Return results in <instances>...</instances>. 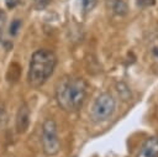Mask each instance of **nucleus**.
Returning <instances> with one entry per match:
<instances>
[{
    "instance_id": "1",
    "label": "nucleus",
    "mask_w": 158,
    "mask_h": 157,
    "mask_svg": "<svg viewBox=\"0 0 158 157\" xmlns=\"http://www.w3.org/2000/svg\"><path fill=\"white\" fill-rule=\"evenodd\" d=\"M86 82L80 77H62L56 85V100L60 109L68 112L78 111L86 98Z\"/></svg>"
},
{
    "instance_id": "2",
    "label": "nucleus",
    "mask_w": 158,
    "mask_h": 157,
    "mask_svg": "<svg viewBox=\"0 0 158 157\" xmlns=\"http://www.w3.org/2000/svg\"><path fill=\"white\" fill-rule=\"evenodd\" d=\"M57 64V56L51 49H37L33 52L28 67V84L33 88H40L53 74Z\"/></svg>"
},
{
    "instance_id": "3",
    "label": "nucleus",
    "mask_w": 158,
    "mask_h": 157,
    "mask_svg": "<svg viewBox=\"0 0 158 157\" xmlns=\"http://www.w3.org/2000/svg\"><path fill=\"white\" fill-rule=\"evenodd\" d=\"M116 108L115 98L110 93H101L91 104L89 116L94 122H102L109 120Z\"/></svg>"
},
{
    "instance_id": "4",
    "label": "nucleus",
    "mask_w": 158,
    "mask_h": 157,
    "mask_svg": "<svg viewBox=\"0 0 158 157\" xmlns=\"http://www.w3.org/2000/svg\"><path fill=\"white\" fill-rule=\"evenodd\" d=\"M42 150L46 156H56L60 150V141L58 138L57 125L53 119H46L42 125Z\"/></svg>"
},
{
    "instance_id": "5",
    "label": "nucleus",
    "mask_w": 158,
    "mask_h": 157,
    "mask_svg": "<svg viewBox=\"0 0 158 157\" xmlns=\"http://www.w3.org/2000/svg\"><path fill=\"white\" fill-rule=\"evenodd\" d=\"M16 131L19 134H23L30 125V109L26 103H22L19 106L16 112Z\"/></svg>"
},
{
    "instance_id": "6",
    "label": "nucleus",
    "mask_w": 158,
    "mask_h": 157,
    "mask_svg": "<svg viewBox=\"0 0 158 157\" xmlns=\"http://www.w3.org/2000/svg\"><path fill=\"white\" fill-rule=\"evenodd\" d=\"M136 157H158V137H148L141 146Z\"/></svg>"
},
{
    "instance_id": "7",
    "label": "nucleus",
    "mask_w": 158,
    "mask_h": 157,
    "mask_svg": "<svg viewBox=\"0 0 158 157\" xmlns=\"http://www.w3.org/2000/svg\"><path fill=\"white\" fill-rule=\"evenodd\" d=\"M105 5L115 16H126L128 12V5L125 0H105Z\"/></svg>"
},
{
    "instance_id": "8",
    "label": "nucleus",
    "mask_w": 158,
    "mask_h": 157,
    "mask_svg": "<svg viewBox=\"0 0 158 157\" xmlns=\"http://www.w3.org/2000/svg\"><path fill=\"white\" fill-rule=\"evenodd\" d=\"M116 90H117L118 95L122 98V100H125V101L131 100V96H132L131 95V90H130V88H128V85L126 83H123V82L116 83Z\"/></svg>"
},
{
    "instance_id": "9",
    "label": "nucleus",
    "mask_w": 158,
    "mask_h": 157,
    "mask_svg": "<svg viewBox=\"0 0 158 157\" xmlns=\"http://www.w3.org/2000/svg\"><path fill=\"white\" fill-rule=\"evenodd\" d=\"M80 2H81V9L84 14H88L91 10H94V7L98 4V0H80Z\"/></svg>"
},
{
    "instance_id": "10",
    "label": "nucleus",
    "mask_w": 158,
    "mask_h": 157,
    "mask_svg": "<svg viewBox=\"0 0 158 157\" xmlns=\"http://www.w3.org/2000/svg\"><path fill=\"white\" fill-rule=\"evenodd\" d=\"M21 28V20H19V19H15L14 21H11V23H10V27H9V33L10 35H12V36H15L17 32H19V30Z\"/></svg>"
},
{
    "instance_id": "11",
    "label": "nucleus",
    "mask_w": 158,
    "mask_h": 157,
    "mask_svg": "<svg viewBox=\"0 0 158 157\" xmlns=\"http://www.w3.org/2000/svg\"><path fill=\"white\" fill-rule=\"evenodd\" d=\"M136 4L141 7H149L156 4V0H136Z\"/></svg>"
},
{
    "instance_id": "12",
    "label": "nucleus",
    "mask_w": 158,
    "mask_h": 157,
    "mask_svg": "<svg viewBox=\"0 0 158 157\" xmlns=\"http://www.w3.org/2000/svg\"><path fill=\"white\" fill-rule=\"evenodd\" d=\"M5 22H6V14L4 12V10L0 9V40L2 37V30H4Z\"/></svg>"
},
{
    "instance_id": "13",
    "label": "nucleus",
    "mask_w": 158,
    "mask_h": 157,
    "mask_svg": "<svg viewBox=\"0 0 158 157\" xmlns=\"http://www.w3.org/2000/svg\"><path fill=\"white\" fill-rule=\"evenodd\" d=\"M33 1H35V6H36V9H38V10L46 7V6L51 2V0H33Z\"/></svg>"
},
{
    "instance_id": "14",
    "label": "nucleus",
    "mask_w": 158,
    "mask_h": 157,
    "mask_svg": "<svg viewBox=\"0 0 158 157\" xmlns=\"http://www.w3.org/2000/svg\"><path fill=\"white\" fill-rule=\"evenodd\" d=\"M4 117H5V111H4L2 106H0V121L4 120Z\"/></svg>"
},
{
    "instance_id": "15",
    "label": "nucleus",
    "mask_w": 158,
    "mask_h": 157,
    "mask_svg": "<svg viewBox=\"0 0 158 157\" xmlns=\"http://www.w3.org/2000/svg\"><path fill=\"white\" fill-rule=\"evenodd\" d=\"M153 53H154V56L158 57V48H154V49H153Z\"/></svg>"
}]
</instances>
